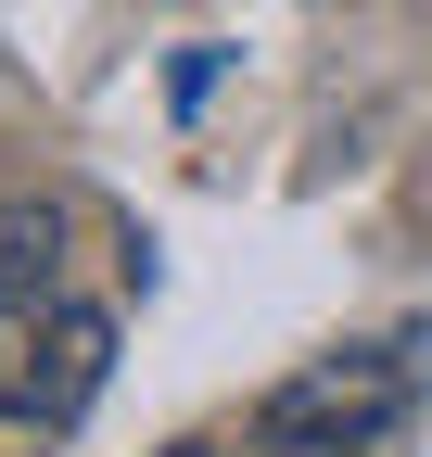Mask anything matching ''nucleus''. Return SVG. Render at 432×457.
<instances>
[{"label":"nucleus","instance_id":"nucleus-1","mask_svg":"<svg viewBox=\"0 0 432 457\" xmlns=\"http://www.w3.org/2000/svg\"><path fill=\"white\" fill-rule=\"evenodd\" d=\"M420 394H432V318L395 330V343H344V356L293 369V381L254 407V432L280 445V457H369Z\"/></svg>","mask_w":432,"mask_h":457},{"label":"nucleus","instance_id":"nucleus-2","mask_svg":"<svg viewBox=\"0 0 432 457\" xmlns=\"http://www.w3.org/2000/svg\"><path fill=\"white\" fill-rule=\"evenodd\" d=\"M115 381V318L77 293H0V420L77 432Z\"/></svg>","mask_w":432,"mask_h":457},{"label":"nucleus","instance_id":"nucleus-3","mask_svg":"<svg viewBox=\"0 0 432 457\" xmlns=\"http://www.w3.org/2000/svg\"><path fill=\"white\" fill-rule=\"evenodd\" d=\"M51 279H64V204L0 191V293H51Z\"/></svg>","mask_w":432,"mask_h":457},{"label":"nucleus","instance_id":"nucleus-4","mask_svg":"<svg viewBox=\"0 0 432 457\" xmlns=\"http://www.w3.org/2000/svg\"><path fill=\"white\" fill-rule=\"evenodd\" d=\"M166 457H216V445H166Z\"/></svg>","mask_w":432,"mask_h":457}]
</instances>
